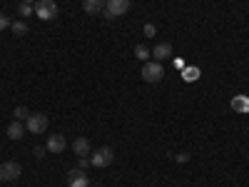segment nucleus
I'll use <instances>...</instances> for the list:
<instances>
[{
  "mask_svg": "<svg viewBox=\"0 0 249 187\" xmlns=\"http://www.w3.org/2000/svg\"><path fill=\"white\" fill-rule=\"evenodd\" d=\"M25 130L30 135H43L48 130V115L45 112H30V117L25 120Z\"/></svg>",
  "mask_w": 249,
  "mask_h": 187,
  "instance_id": "nucleus-1",
  "label": "nucleus"
},
{
  "mask_svg": "<svg viewBox=\"0 0 249 187\" xmlns=\"http://www.w3.org/2000/svg\"><path fill=\"white\" fill-rule=\"evenodd\" d=\"M164 77V68H162V62L157 60H147L142 65V80L144 82H160Z\"/></svg>",
  "mask_w": 249,
  "mask_h": 187,
  "instance_id": "nucleus-2",
  "label": "nucleus"
},
{
  "mask_svg": "<svg viewBox=\"0 0 249 187\" xmlns=\"http://www.w3.org/2000/svg\"><path fill=\"white\" fill-rule=\"evenodd\" d=\"M127 10H130V0H107L102 13H105L107 20H115L117 15H124Z\"/></svg>",
  "mask_w": 249,
  "mask_h": 187,
  "instance_id": "nucleus-3",
  "label": "nucleus"
},
{
  "mask_svg": "<svg viewBox=\"0 0 249 187\" xmlns=\"http://www.w3.org/2000/svg\"><path fill=\"white\" fill-rule=\"evenodd\" d=\"M35 15L40 20H53L57 15V5L55 0H35Z\"/></svg>",
  "mask_w": 249,
  "mask_h": 187,
  "instance_id": "nucleus-4",
  "label": "nucleus"
},
{
  "mask_svg": "<svg viewBox=\"0 0 249 187\" xmlns=\"http://www.w3.org/2000/svg\"><path fill=\"white\" fill-rule=\"evenodd\" d=\"M20 175H23V168L18 162H3L0 165V180L3 182H15Z\"/></svg>",
  "mask_w": 249,
  "mask_h": 187,
  "instance_id": "nucleus-5",
  "label": "nucleus"
},
{
  "mask_svg": "<svg viewBox=\"0 0 249 187\" xmlns=\"http://www.w3.org/2000/svg\"><path fill=\"white\" fill-rule=\"evenodd\" d=\"M115 160V152L110 148H100L97 152L90 155V162H92V168H107V165Z\"/></svg>",
  "mask_w": 249,
  "mask_h": 187,
  "instance_id": "nucleus-6",
  "label": "nucleus"
},
{
  "mask_svg": "<svg viewBox=\"0 0 249 187\" xmlns=\"http://www.w3.org/2000/svg\"><path fill=\"white\" fill-rule=\"evenodd\" d=\"M68 185H70V187H90V180H88L85 170L75 168V170L68 172Z\"/></svg>",
  "mask_w": 249,
  "mask_h": 187,
  "instance_id": "nucleus-7",
  "label": "nucleus"
},
{
  "mask_svg": "<svg viewBox=\"0 0 249 187\" xmlns=\"http://www.w3.org/2000/svg\"><path fill=\"white\" fill-rule=\"evenodd\" d=\"M65 145H68V142H65V135H50L45 148H48V152L57 155V152H65Z\"/></svg>",
  "mask_w": 249,
  "mask_h": 187,
  "instance_id": "nucleus-8",
  "label": "nucleus"
},
{
  "mask_svg": "<svg viewBox=\"0 0 249 187\" xmlns=\"http://www.w3.org/2000/svg\"><path fill=\"white\" fill-rule=\"evenodd\" d=\"M72 150H75L77 157H88V155H90V140H88V137H77V140L72 142Z\"/></svg>",
  "mask_w": 249,
  "mask_h": 187,
  "instance_id": "nucleus-9",
  "label": "nucleus"
},
{
  "mask_svg": "<svg viewBox=\"0 0 249 187\" xmlns=\"http://www.w3.org/2000/svg\"><path fill=\"white\" fill-rule=\"evenodd\" d=\"M105 3L107 0H85V3H82V10L90 13V15H97V13L105 10Z\"/></svg>",
  "mask_w": 249,
  "mask_h": 187,
  "instance_id": "nucleus-10",
  "label": "nucleus"
},
{
  "mask_svg": "<svg viewBox=\"0 0 249 187\" xmlns=\"http://www.w3.org/2000/svg\"><path fill=\"white\" fill-rule=\"evenodd\" d=\"M152 55H155V60H157V62L167 60V57L172 55V45H170V43H160V45L152 50Z\"/></svg>",
  "mask_w": 249,
  "mask_h": 187,
  "instance_id": "nucleus-11",
  "label": "nucleus"
},
{
  "mask_svg": "<svg viewBox=\"0 0 249 187\" xmlns=\"http://www.w3.org/2000/svg\"><path fill=\"white\" fill-rule=\"evenodd\" d=\"M23 135H25V128H23V122H20V120H15V122L8 125V137L10 140H20Z\"/></svg>",
  "mask_w": 249,
  "mask_h": 187,
  "instance_id": "nucleus-12",
  "label": "nucleus"
},
{
  "mask_svg": "<svg viewBox=\"0 0 249 187\" xmlns=\"http://www.w3.org/2000/svg\"><path fill=\"white\" fill-rule=\"evenodd\" d=\"M232 110H237V112H249V100L242 97V95H237V97L232 100Z\"/></svg>",
  "mask_w": 249,
  "mask_h": 187,
  "instance_id": "nucleus-13",
  "label": "nucleus"
},
{
  "mask_svg": "<svg viewBox=\"0 0 249 187\" xmlns=\"http://www.w3.org/2000/svg\"><path fill=\"white\" fill-rule=\"evenodd\" d=\"M10 30L15 35H28V23H25V20H15V23L10 25Z\"/></svg>",
  "mask_w": 249,
  "mask_h": 187,
  "instance_id": "nucleus-14",
  "label": "nucleus"
},
{
  "mask_svg": "<svg viewBox=\"0 0 249 187\" xmlns=\"http://www.w3.org/2000/svg\"><path fill=\"white\" fill-rule=\"evenodd\" d=\"M150 55H152V53H150L147 48H144V45H137V48H135V57H137V60H142V62H147V60H150Z\"/></svg>",
  "mask_w": 249,
  "mask_h": 187,
  "instance_id": "nucleus-15",
  "label": "nucleus"
},
{
  "mask_svg": "<svg viewBox=\"0 0 249 187\" xmlns=\"http://www.w3.org/2000/svg\"><path fill=\"white\" fill-rule=\"evenodd\" d=\"M13 115H15V120H20V122H23V120H28V117H30V110H28V108H23V105H18Z\"/></svg>",
  "mask_w": 249,
  "mask_h": 187,
  "instance_id": "nucleus-16",
  "label": "nucleus"
},
{
  "mask_svg": "<svg viewBox=\"0 0 249 187\" xmlns=\"http://www.w3.org/2000/svg\"><path fill=\"white\" fill-rule=\"evenodd\" d=\"M182 77H184L187 82H195V80L199 77V70H197V68H187V70L182 73Z\"/></svg>",
  "mask_w": 249,
  "mask_h": 187,
  "instance_id": "nucleus-17",
  "label": "nucleus"
},
{
  "mask_svg": "<svg viewBox=\"0 0 249 187\" xmlns=\"http://www.w3.org/2000/svg\"><path fill=\"white\" fill-rule=\"evenodd\" d=\"M18 13L23 15V18H28V15H33V8H30V3H20L18 5Z\"/></svg>",
  "mask_w": 249,
  "mask_h": 187,
  "instance_id": "nucleus-18",
  "label": "nucleus"
},
{
  "mask_svg": "<svg viewBox=\"0 0 249 187\" xmlns=\"http://www.w3.org/2000/svg\"><path fill=\"white\" fill-rule=\"evenodd\" d=\"M10 25H13V20H10L5 13H0V30H8Z\"/></svg>",
  "mask_w": 249,
  "mask_h": 187,
  "instance_id": "nucleus-19",
  "label": "nucleus"
},
{
  "mask_svg": "<svg viewBox=\"0 0 249 187\" xmlns=\"http://www.w3.org/2000/svg\"><path fill=\"white\" fill-rule=\"evenodd\" d=\"M155 33H157V28L152 23H144V37H155Z\"/></svg>",
  "mask_w": 249,
  "mask_h": 187,
  "instance_id": "nucleus-20",
  "label": "nucleus"
},
{
  "mask_svg": "<svg viewBox=\"0 0 249 187\" xmlns=\"http://www.w3.org/2000/svg\"><path fill=\"white\" fill-rule=\"evenodd\" d=\"M90 165H92V162H90V157H80V160H77V168H80V170H88Z\"/></svg>",
  "mask_w": 249,
  "mask_h": 187,
  "instance_id": "nucleus-21",
  "label": "nucleus"
},
{
  "mask_svg": "<svg viewBox=\"0 0 249 187\" xmlns=\"http://www.w3.org/2000/svg\"><path fill=\"white\" fill-rule=\"evenodd\" d=\"M45 150H48V148H35L33 152H35V157H45Z\"/></svg>",
  "mask_w": 249,
  "mask_h": 187,
  "instance_id": "nucleus-22",
  "label": "nucleus"
},
{
  "mask_svg": "<svg viewBox=\"0 0 249 187\" xmlns=\"http://www.w3.org/2000/svg\"><path fill=\"white\" fill-rule=\"evenodd\" d=\"M23 3H30V0H23Z\"/></svg>",
  "mask_w": 249,
  "mask_h": 187,
  "instance_id": "nucleus-23",
  "label": "nucleus"
}]
</instances>
